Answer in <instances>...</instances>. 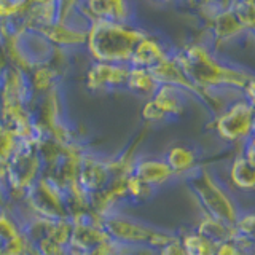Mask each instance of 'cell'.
Listing matches in <instances>:
<instances>
[{"mask_svg": "<svg viewBox=\"0 0 255 255\" xmlns=\"http://www.w3.org/2000/svg\"><path fill=\"white\" fill-rule=\"evenodd\" d=\"M147 34L126 22L96 19L86 32L88 50L98 62L128 66L135 45Z\"/></svg>", "mask_w": 255, "mask_h": 255, "instance_id": "obj_2", "label": "cell"}, {"mask_svg": "<svg viewBox=\"0 0 255 255\" xmlns=\"http://www.w3.org/2000/svg\"><path fill=\"white\" fill-rule=\"evenodd\" d=\"M235 230L246 238H252L254 233V214H243L235 223Z\"/></svg>", "mask_w": 255, "mask_h": 255, "instance_id": "obj_20", "label": "cell"}, {"mask_svg": "<svg viewBox=\"0 0 255 255\" xmlns=\"http://www.w3.org/2000/svg\"><path fill=\"white\" fill-rule=\"evenodd\" d=\"M159 255H187V254L180 243V239H175V241H171L169 244L163 246Z\"/></svg>", "mask_w": 255, "mask_h": 255, "instance_id": "obj_21", "label": "cell"}, {"mask_svg": "<svg viewBox=\"0 0 255 255\" xmlns=\"http://www.w3.org/2000/svg\"><path fill=\"white\" fill-rule=\"evenodd\" d=\"M29 204L37 214L46 220H66L67 219V203L64 191L50 179L37 180L27 188Z\"/></svg>", "mask_w": 255, "mask_h": 255, "instance_id": "obj_5", "label": "cell"}, {"mask_svg": "<svg viewBox=\"0 0 255 255\" xmlns=\"http://www.w3.org/2000/svg\"><path fill=\"white\" fill-rule=\"evenodd\" d=\"M180 243L187 255H215V247H217V244L211 243L209 239L198 233L187 235Z\"/></svg>", "mask_w": 255, "mask_h": 255, "instance_id": "obj_18", "label": "cell"}, {"mask_svg": "<svg viewBox=\"0 0 255 255\" xmlns=\"http://www.w3.org/2000/svg\"><path fill=\"white\" fill-rule=\"evenodd\" d=\"M228 8L244 29L254 27V2L252 0H233L231 5H228Z\"/></svg>", "mask_w": 255, "mask_h": 255, "instance_id": "obj_19", "label": "cell"}, {"mask_svg": "<svg viewBox=\"0 0 255 255\" xmlns=\"http://www.w3.org/2000/svg\"><path fill=\"white\" fill-rule=\"evenodd\" d=\"M215 131L227 142H238L252 137L254 104L247 99L235 102L215 120Z\"/></svg>", "mask_w": 255, "mask_h": 255, "instance_id": "obj_6", "label": "cell"}, {"mask_svg": "<svg viewBox=\"0 0 255 255\" xmlns=\"http://www.w3.org/2000/svg\"><path fill=\"white\" fill-rule=\"evenodd\" d=\"M132 174L151 188L163 185V183H166L174 175L171 167L166 164L164 159H158V158H148V159H139V161H135L132 166Z\"/></svg>", "mask_w": 255, "mask_h": 255, "instance_id": "obj_10", "label": "cell"}, {"mask_svg": "<svg viewBox=\"0 0 255 255\" xmlns=\"http://www.w3.org/2000/svg\"><path fill=\"white\" fill-rule=\"evenodd\" d=\"M231 182L241 190H252L255 183V174H254V164H251L244 156H238L230 171Z\"/></svg>", "mask_w": 255, "mask_h": 255, "instance_id": "obj_17", "label": "cell"}, {"mask_svg": "<svg viewBox=\"0 0 255 255\" xmlns=\"http://www.w3.org/2000/svg\"><path fill=\"white\" fill-rule=\"evenodd\" d=\"M198 235H201L203 238L209 239L214 244H220V243H227V241H233L238 236V231L235 230L233 225H228V223H223L214 217H206L201 220L198 227Z\"/></svg>", "mask_w": 255, "mask_h": 255, "instance_id": "obj_13", "label": "cell"}, {"mask_svg": "<svg viewBox=\"0 0 255 255\" xmlns=\"http://www.w3.org/2000/svg\"><path fill=\"white\" fill-rule=\"evenodd\" d=\"M174 58L190 82L204 93L220 86L244 91L254 82L251 74L219 62L204 46L191 45L179 54H174Z\"/></svg>", "mask_w": 255, "mask_h": 255, "instance_id": "obj_1", "label": "cell"}, {"mask_svg": "<svg viewBox=\"0 0 255 255\" xmlns=\"http://www.w3.org/2000/svg\"><path fill=\"white\" fill-rule=\"evenodd\" d=\"M166 164L171 167L172 174H190L193 169H196V161H198V155L196 151L188 147L179 143V145H174L164 158Z\"/></svg>", "mask_w": 255, "mask_h": 255, "instance_id": "obj_12", "label": "cell"}, {"mask_svg": "<svg viewBox=\"0 0 255 255\" xmlns=\"http://www.w3.org/2000/svg\"><path fill=\"white\" fill-rule=\"evenodd\" d=\"M43 32L51 42L59 43V45H77V43L86 42V32H80L72 26H69V24L54 22L51 26L45 27Z\"/></svg>", "mask_w": 255, "mask_h": 255, "instance_id": "obj_16", "label": "cell"}, {"mask_svg": "<svg viewBox=\"0 0 255 255\" xmlns=\"http://www.w3.org/2000/svg\"><path fill=\"white\" fill-rule=\"evenodd\" d=\"M196 2H199V3H207V5H209L211 2H214V0H196Z\"/></svg>", "mask_w": 255, "mask_h": 255, "instance_id": "obj_22", "label": "cell"}, {"mask_svg": "<svg viewBox=\"0 0 255 255\" xmlns=\"http://www.w3.org/2000/svg\"><path fill=\"white\" fill-rule=\"evenodd\" d=\"M158 2H169V0H158Z\"/></svg>", "mask_w": 255, "mask_h": 255, "instance_id": "obj_23", "label": "cell"}, {"mask_svg": "<svg viewBox=\"0 0 255 255\" xmlns=\"http://www.w3.org/2000/svg\"><path fill=\"white\" fill-rule=\"evenodd\" d=\"M102 228L112 241L129 247L147 246V247H159L161 249L163 246L179 239V236L167 233V231L156 230L139 220L128 219L123 217V215H115V214H110L107 217H104Z\"/></svg>", "mask_w": 255, "mask_h": 255, "instance_id": "obj_4", "label": "cell"}, {"mask_svg": "<svg viewBox=\"0 0 255 255\" xmlns=\"http://www.w3.org/2000/svg\"><path fill=\"white\" fill-rule=\"evenodd\" d=\"M214 35L215 40L220 42H230V40L238 38L244 34V27L235 18V14L230 11V8H223L214 16Z\"/></svg>", "mask_w": 255, "mask_h": 255, "instance_id": "obj_14", "label": "cell"}, {"mask_svg": "<svg viewBox=\"0 0 255 255\" xmlns=\"http://www.w3.org/2000/svg\"><path fill=\"white\" fill-rule=\"evenodd\" d=\"M158 83L147 69L129 67L126 78V88L135 94L142 96H153L158 90Z\"/></svg>", "mask_w": 255, "mask_h": 255, "instance_id": "obj_15", "label": "cell"}, {"mask_svg": "<svg viewBox=\"0 0 255 255\" xmlns=\"http://www.w3.org/2000/svg\"><path fill=\"white\" fill-rule=\"evenodd\" d=\"M129 66L120 64L96 62L88 72V88L93 91H110L117 88H126V78Z\"/></svg>", "mask_w": 255, "mask_h": 255, "instance_id": "obj_8", "label": "cell"}, {"mask_svg": "<svg viewBox=\"0 0 255 255\" xmlns=\"http://www.w3.org/2000/svg\"><path fill=\"white\" fill-rule=\"evenodd\" d=\"M188 183L206 209V215L235 227L239 219V211L230 195L215 180L214 174L204 167H196L188 174Z\"/></svg>", "mask_w": 255, "mask_h": 255, "instance_id": "obj_3", "label": "cell"}, {"mask_svg": "<svg viewBox=\"0 0 255 255\" xmlns=\"http://www.w3.org/2000/svg\"><path fill=\"white\" fill-rule=\"evenodd\" d=\"M185 93L182 88L159 85L156 93L145 104L142 115L148 122H166L167 118L179 117L185 109Z\"/></svg>", "mask_w": 255, "mask_h": 255, "instance_id": "obj_7", "label": "cell"}, {"mask_svg": "<svg viewBox=\"0 0 255 255\" xmlns=\"http://www.w3.org/2000/svg\"><path fill=\"white\" fill-rule=\"evenodd\" d=\"M167 56H169V54H167L166 48L159 43L158 40L145 35L137 45H135L128 66L148 70L151 67L158 66V64L161 61H164Z\"/></svg>", "mask_w": 255, "mask_h": 255, "instance_id": "obj_9", "label": "cell"}, {"mask_svg": "<svg viewBox=\"0 0 255 255\" xmlns=\"http://www.w3.org/2000/svg\"><path fill=\"white\" fill-rule=\"evenodd\" d=\"M86 6L94 16V21L126 22L129 14L126 0H86Z\"/></svg>", "mask_w": 255, "mask_h": 255, "instance_id": "obj_11", "label": "cell"}]
</instances>
